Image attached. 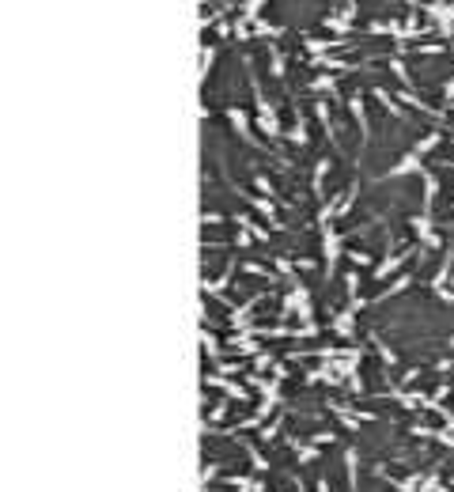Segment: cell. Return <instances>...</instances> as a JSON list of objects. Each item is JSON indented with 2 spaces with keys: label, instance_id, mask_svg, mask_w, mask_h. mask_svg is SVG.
<instances>
[{
  "label": "cell",
  "instance_id": "obj_1",
  "mask_svg": "<svg viewBox=\"0 0 454 492\" xmlns=\"http://www.w3.org/2000/svg\"><path fill=\"white\" fill-rule=\"evenodd\" d=\"M239 443H243V451L250 455V462H254V469H257V474H265V469H269L265 455H262V451H257V447H254V443H250V439H239Z\"/></svg>",
  "mask_w": 454,
  "mask_h": 492
},
{
  "label": "cell",
  "instance_id": "obj_2",
  "mask_svg": "<svg viewBox=\"0 0 454 492\" xmlns=\"http://www.w3.org/2000/svg\"><path fill=\"white\" fill-rule=\"evenodd\" d=\"M280 436V420H273V424H265V428H262V439L269 443V439H276Z\"/></svg>",
  "mask_w": 454,
  "mask_h": 492
},
{
  "label": "cell",
  "instance_id": "obj_3",
  "mask_svg": "<svg viewBox=\"0 0 454 492\" xmlns=\"http://www.w3.org/2000/svg\"><path fill=\"white\" fill-rule=\"evenodd\" d=\"M326 443H333V432H318L314 436V447H326Z\"/></svg>",
  "mask_w": 454,
  "mask_h": 492
},
{
  "label": "cell",
  "instance_id": "obj_4",
  "mask_svg": "<svg viewBox=\"0 0 454 492\" xmlns=\"http://www.w3.org/2000/svg\"><path fill=\"white\" fill-rule=\"evenodd\" d=\"M292 485H295V492H307V488H303V481H292Z\"/></svg>",
  "mask_w": 454,
  "mask_h": 492
}]
</instances>
